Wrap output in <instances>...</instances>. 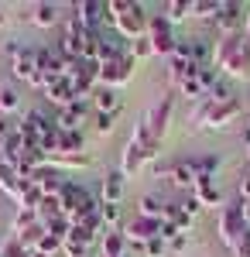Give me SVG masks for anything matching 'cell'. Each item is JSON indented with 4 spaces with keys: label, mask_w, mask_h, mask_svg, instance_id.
<instances>
[{
    "label": "cell",
    "mask_w": 250,
    "mask_h": 257,
    "mask_svg": "<svg viewBox=\"0 0 250 257\" xmlns=\"http://www.w3.org/2000/svg\"><path fill=\"white\" fill-rule=\"evenodd\" d=\"M212 65L223 69L233 79H250V48L243 41V35H216Z\"/></svg>",
    "instance_id": "1"
},
{
    "label": "cell",
    "mask_w": 250,
    "mask_h": 257,
    "mask_svg": "<svg viewBox=\"0 0 250 257\" xmlns=\"http://www.w3.org/2000/svg\"><path fill=\"white\" fill-rule=\"evenodd\" d=\"M106 14H110L113 31L123 41H137V38L148 35L151 14L144 11V4H134V0H106Z\"/></svg>",
    "instance_id": "2"
},
{
    "label": "cell",
    "mask_w": 250,
    "mask_h": 257,
    "mask_svg": "<svg viewBox=\"0 0 250 257\" xmlns=\"http://www.w3.org/2000/svg\"><path fill=\"white\" fill-rule=\"evenodd\" d=\"M158 151H161V141L154 138L144 123H137L134 134L127 138V144H123V155H120V172H123V178L137 175L144 165H151V161L158 158Z\"/></svg>",
    "instance_id": "3"
},
{
    "label": "cell",
    "mask_w": 250,
    "mask_h": 257,
    "mask_svg": "<svg viewBox=\"0 0 250 257\" xmlns=\"http://www.w3.org/2000/svg\"><path fill=\"white\" fill-rule=\"evenodd\" d=\"M240 99H202L199 106H195L192 113V127H199V131H219V127H226V123H233V120L240 117Z\"/></svg>",
    "instance_id": "4"
},
{
    "label": "cell",
    "mask_w": 250,
    "mask_h": 257,
    "mask_svg": "<svg viewBox=\"0 0 250 257\" xmlns=\"http://www.w3.org/2000/svg\"><path fill=\"white\" fill-rule=\"evenodd\" d=\"M7 62H11V72H14V79L28 82V86H35V89H45V72L38 69V48H31V45H7Z\"/></svg>",
    "instance_id": "5"
},
{
    "label": "cell",
    "mask_w": 250,
    "mask_h": 257,
    "mask_svg": "<svg viewBox=\"0 0 250 257\" xmlns=\"http://www.w3.org/2000/svg\"><path fill=\"white\" fill-rule=\"evenodd\" d=\"M216 233H219V240H223L230 250L240 247V240H243V233H247V219H243V202H240V199H236V202H226V206L219 209Z\"/></svg>",
    "instance_id": "6"
},
{
    "label": "cell",
    "mask_w": 250,
    "mask_h": 257,
    "mask_svg": "<svg viewBox=\"0 0 250 257\" xmlns=\"http://www.w3.org/2000/svg\"><path fill=\"white\" fill-rule=\"evenodd\" d=\"M144 38L151 41V52L154 55H165V59H172V52L178 48V38H175V24L165 14H151L148 21V35Z\"/></svg>",
    "instance_id": "7"
},
{
    "label": "cell",
    "mask_w": 250,
    "mask_h": 257,
    "mask_svg": "<svg viewBox=\"0 0 250 257\" xmlns=\"http://www.w3.org/2000/svg\"><path fill=\"white\" fill-rule=\"evenodd\" d=\"M89 35H93V31H86V28L69 14L65 24H62V38H58L55 45L69 55V59H82V55H86V41H89Z\"/></svg>",
    "instance_id": "8"
},
{
    "label": "cell",
    "mask_w": 250,
    "mask_h": 257,
    "mask_svg": "<svg viewBox=\"0 0 250 257\" xmlns=\"http://www.w3.org/2000/svg\"><path fill=\"white\" fill-rule=\"evenodd\" d=\"M216 79H219V69H216V65H206V69H199L195 76H189V79L182 82L178 93L185 99H192V103H202V99H209Z\"/></svg>",
    "instance_id": "9"
},
{
    "label": "cell",
    "mask_w": 250,
    "mask_h": 257,
    "mask_svg": "<svg viewBox=\"0 0 250 257\" xmlns=\"http://www.w3.org/2000/svg\"><path fill=\"white\" fill-rule=\"evenodd\" d=\"M134 65H137V62L131 59V55L113 59V62H99V86H106V89H120V86H127V82L134 79Z\"/></svg>",
    "instance_id": "10"
},
{
    "label": "cell",
    "mask_w": 250,
    "mask_h": 257,
    "mask_svg": "<svg viewBox=\"0 0 250 257\" xmlns=\"http://www.w3.org/2000/svg\"><path fill=\"white\" fill-rule=\"evenodd\" d=\"M72 18L86 28V31H103V24L110 21V14H106V4L103 0H76L72 4Z\"/></svg>",
    "instance_id": "11"
},
{
    "label": "cell",
    "mask_w": 250,
    "mask_h": 257,
    "mask_svg": "<svg viewBox=\"0 0 250 257\" xmlns=\"http://www.w3.org/2000/svg\"><path fill=\"white\" fill-rule=\"evenodd\" d=\"M172 113H175V96H161L158 103H154L151 110L141 117V123L151 131L158 141H165V134H168V123H172Z\"/></svg>",
    "instance_id": "12"
},
{
    "label": "cell",
    "mask_w": 250,
    "mask_h": 257,
    "mask_svg": "<svg viewBox=\"0 0 250 257\" xmlns=\"http://www.w3.org/2000/svg\"><path fill=\"white\" fill-rule=\"evenodd\" d=\"M154 175L158 178H168L175 189H195V168H192V158H178V161H168V165H154Z\"/></svg>",
    "instance_id": "13"
},
{
    "label": "cell",
    "mask_w": 250,
    "mask_h": 257,
    "mask_svg": "<svg viewBox=\"0 0 250 257\" xmlns=\"http://www.w3.org/2000/svg\"><path fill=\"white\" fill-rule=\"evenodd\" d=\"M212 21H216V35H243L247 11H243V4L223 0V4H219V14H216Z\"/></svg>",
    "instance_id": "14"
},
{
    "label": "cell",
    "mask_w": 250,
    "mask_h": 257,
    "mask_svg": "<svg viewBox=\"0 0 250 257\" xmlns=\"http://www.w3.org/2000/svg\"><path fill=\"white\" fill-rule=\"evenodd\" d=\"M41 96L48 99V103H55L58 110H65V106L79 103V99H76V86H72L69 76H55V79H48V82H45V89H41Z\"/></svg>",
    "instance_id": "15"
},
{
    "label": "cell",
    "mask_w": 250,
    "mask_h": 257,
    "mask_svg": "<svg viewBox=\"0 0 250 257\" xmlns=\"http://www.w3.org/2000/svg\"><path fill=\"white\" fill-rule=\"evenodd\" d=\"M158 233H161V219H148V216H134L127 226H123L127 243H137V247H144V243L154 240Z\"/></svg>",
    "instance_id": "16"
},
{
    "label": "cell",
    "mask_w": 250,
    "mask_h": 257,
    "mask_svg": "<svg viewBox=\"0 0 250 257\" xmlns=\"http://www.w3.org/2000/svg\"><path fill=\"white\" fill-rule=\"evenodd\" d=\"M86 117H89V99H79V103H72V106H65V110L55 113V127L58 131H82Z\"/></svg>",
    "instance_id": "17"
},
{
    "label": "cell",
    "mask_w": 250,
    "mask_h": 257,
    "mask_svg": "<svg viewBox=\"0 0 250 257\" xmlns=\"http://www.w3.org/2000/svg\"><path fill=\"white\" fill-rule=\"evenodd\" d=\"M31 182L38 185L45 196H58V192L65 189L69 178H65V172H58V168H52V165H45V168H38V172L31 175Z\"/></svg>",
    "instance_id": "18"
},
{
    "label": "cell",
    "mask_w": 250,
    "mask_h": 257,
    "mask_svg": "<svg viewBox=\"0 0 250 257\" xmlns=\"http://www.w3.org/2000/svg\"><path fill=\"white\" fill-rule=\"evenodd\" d=\"M192 199L199 202V209L202 206H209V209H223L226 202H223V192H219V185L212 182V178H195V189H192Z\"/></svg>",
    "instance_id": "19"
},
{
    "label": "cell",
    "mask_w": 250,
    "mask_h": 257,
    "mask_svg": "<svg viewBox=\"0 0 250 257\" xmlns=\"http://www.w3.org/2000/svg\"><path fill=\"white\" fill-rule=\"evenodd\" d=\"M123 199V172H106L103 189H99V202L103 206H120Z\"/></svg>",
    "instance_id": "20"
},
{
    "label": "cell",
    "mask_w": 250,
    "mask_h": 257,
    "mask_svg": "<svg viewBox=\"0 0 250 257\" xmlns=\"http://www.w3.org/2000/svg\"><path fill=\"white\" fill-rule=\"evenodd\" d=\"M123 250H127L123 230H103V237H99V257H123Z\"/></svg>",
    "instance_id": "21"
},
{
    "label": "cell",
    "mask_w": 250,
    "mask_h": 257,
    "mask_svg": "<svg viewBox=\"0 0 250 257\" xmlns=\"http://www.w3.org/2000/svg\"><path fill=\"white\" fill-rule=\"evenodd\" d=\"M31 21H35L38 28H55L58 21H62V7L41 0V4H35V11H31Z\"/></svg>",
    "instance_id": "22"
},
{
    "label": "cell",
    "mask_w": 250,
    "mask_h": 257,
    "mask_svg": "<svg viewBox=\"0 0 250 257\" xmlns=\"http://www.w3.org/2000/svg\"><path fill=\"white\" fill-rule=\"evenodd\" d=\"M21 189H24V178L18 175V168L0 165V192H4V196H11L14 202H18V199H21Z\"/></svg>",
    "instance_id": "23"
},
{
    "label": "cell",
    "mask_w": 250,
    "mask_h": 257,
    "mask_svg": "<svg viewBox=\"0 0 250 257\" xmlns=\"http://www.w3.org/2000/svg\"><path fill=\"white\" fill-rule=\"evenodd\" d=\"M82 151H86L82 131H58V151L55 155H82Z\"/></svg>",
    "instance_id": "24"
},
{
    "label": "cell",
    "mask_w": 250,
    "mask_h": 257,
    "mask_svg": "<svg viewBox=\"0 0 250 257\" xmlns=\"http://www.w3.org/2000/svg\"><path fill=\"white\" fill-rule=\"evenodd\" d=\"M93 110L96 113H113L120 110V96H116V89H106V86H96V93H93Z\"/></svg>",
    "instance_id": "25"
},
{
    "label": "cell",
    "mask_w": 250,
    "mask_h": 257,
    "mask_svg": "<svg viewBox=\"0 0 250 257\" xmlns=\"http://www.w3.org/2000/svg\"><path fill=\"white\" fill-rule=\"evenodd\" d=\"M165 223H172L178 233H189V230H192V213H185L182 202H168V209H165Z\"/></svg>",
    "instance_id": "26"
},
{
    "label": "cell",
    "mask_w": 250,
    "mask_h": 257,
    "mask_svg": "<svg viewBox=\"0 0 250 257\" xmlns=\"http://www.w3.org/2000/svg\"><path fill=\"white\" fill-rule=\"evenodd\" d=\"M165 209H168V202L161 196H141V202H137V216L148 219H165Z\"/></svg>",
    "instance_id": "27"
},
{
    "label": "cell",
    "mask_w": 250,
    "mask_h": 257,
    "mask_svg": "<svg viewBox=\"0 0 250 257\" xmlns=\"http://www.w3.org/2000/svg\"><path fill=\"white\" fill-rule=\"evenodd\" d=\"M48 165L58 168V172H62V168H89V165H93V155H89V151H82V155H52Z\"/></svg>",
    "instance_id": "28"
},
{
    "label": "cell",
    "mask_w": 250,
    "mask_h": 257,
    "mask_svg": "<svg viewBox=\"0 0 250 257\" xmlns=\"http://www.w3.org/2000/svg\"><path fill=\"white\" fill-rule=\"evenodd\" d=\"M35 213H38V223H41V226H48V223H55L58 216H65V213H62V202H58V196H45Z\"/></svg>",
    "instance_id": "29"
},
{
    "label": "cell",
    "mask_w": 250,
    "mask_h": 257,
    "mask_svg": "<svg viewBox=\"0 0 250 257\" xmlns=\"http://www.w3.org/2000/svg\"><path fill=\"white\" fill-rule=\"evenodd\" d=\"M219 165H223V158H219V155H199V158H192L195 178H216Z\"/></svg>",
    "instance_id": "30"
},
{
    "label": "cell",
    "mask_w": 250,
    "mask_h": 257,
    "mask_svg": "<svg viewBox=\"0 0 250 257\" xmlns=\"http://www.w3.org/2000/svg\"><path fill=\"white\" fill-rule=\"evenodd\" d=\"M45 192H41L35 182H24V189H21V199H18V209H38Z\"/></svg>",
    "instance_id": "31"
},
{
    "label": "cell",
    "mask_w": 250,
    "mask_h": 257,
    "mask_svg": "<svg viewBox=\"0 0 250 257\" xmlns=\"http://www.w3.org/2000/svg\"><path fill=\"white\" fill-rule=\"evenodd\" d=\"M223 0H189V18H216Z\"/></svg>",
    "instance_id": "32"
},
{
    "label": "cell",
    "mask_w": 250,
    "mask_h": 257,
    "mask_svg": "<svg viewBox=\"0 0 250 257\" xmlns=\"http://www.w3.org/2000/svg\"><path fill=\"white\" fill-rule=\"evenodd\" d=\"M18 106H21L18 89H14V86H0V117H11Z\"/></svg>",
    "instance_id": "33"
},
{
    "label": "cell",
    "mask_w": 250,
    "mask_h": 257,
    "mask_svg": "<svg viewBox=\"0 0 250 257\" xmlns=\"http://www.w3.org/2000/svg\"><path fill=\"white\" fill-rule=\"evenodd\" d=\"M161 14L172 21V24H175V21H185V18H189V0H168V4L161 7Z\"/></svg>",
    "instance_id": "34"
},
{
    "label": "cell",
    "mask_w": 250,
    "mask_h": 257,
    "mask_svg": "<svg viewBox=\"0 0 250 257\" xmlns=\"http://www.w3.org/2000/svg\"><path fill=\"white\" fill-rule=\"evenodd\" d=\"M58 250H62V240H58V237H52V233H45V237L38 240V247H35L31 254H45V257H55Z\"/></svg>",
    "instance_id": "35"
},
{
    "label": "cell",
    "mask_w": 250,
    "mask_h": 257,
    "mask_svg": "<svg viewBox=\"0 0 250 257\" xmlns=\"http://www.w3.org/2000/svg\"><path fill=\"white\" fill-rule=\"evenodd\" d=\"M38 223V213L35 209H18L14 213V233H24L28 226H35Z\"/></svg>",
    "instance_id": "36"
},
{
    "label": "cell",
    "mask_w": 250,
    "mask_h": 257,
    "mask_svg": "<svg viewBox=\"0 0 250 257\" xmlns=\"http://www.w3.org/2000/svg\"><path fill=\"white\" fill-rule=\"evenodd\" d=\"M89 243H79V240H72V237H65L62 240V254L65 257H89Z\"/></svg>",
    "instance_id": "37"
},
{
    "label": "cell",
    "mask_w": 250,
    "mask_h": 257,
    "mask_svg": "<svg viewBox=\"0 0 250 257\" xmlns=\"http://www.w3.org/2000/svg\"><path fill=\"white\" fill-rule=\"evenodd\" d=\"M45 230H48V233H52V237L65 240V237H69V230H72V219H69V216H58L55 223H48V226H45Z\"/></svg>",
    "instance_id": "38"
},
{
    "label": "cell",
    "mask_w": 250,
    "mask_h": 257,
    "mask_svg": "<svg viewBox=\"0 0 250 257\" xmlns=\"http://www.w3.org/2000/svg\"><path fill=\"white\" fill-rule=\"evenodd\" d=\"M154 52H151V41L148 38H137V41H131V59L134 62H141V59H151Z\"/></svg>",
    "instance_id": "39"
},
{
    "label": "cell",
    "mask_w": 250,
    "mask_h": 257,
    "mask_svg": "<svg viewBox=\"0 0 250 257\" xmlns=\"http://www.w3.org/2000/svg\"><path fill=\"white\" fill-rule=\"evenodd\" d=\"M116 117H120V110H113V113H96V134H110Z\"/></svg>",
    "instance_id": "40"
},
{
    "label": "cell",
    "mask_w": 250,
    "mask_h": 257,
    "mask_svg": "<svg viewBox=\"0 0 250 257\" xmlns=\"http://www.w3.org/2000/svg\"><path fill=\"white\" fill-rule=\"evenodd\" d=\"M144 254H148V257H165V254H168V243H165L161 237H154V240L144 243Z\"/></svg>",
    "instance_id": "41"
},
{
    "label": "cell",
    "mask_w": 250,
    "mask_h": 257,
    "mask_svg": "<svg viewBox=\"0 0 250 257\" xmlns=\"http://www.w3.org/2000/svg\"><path fill=\"white\" fill-rule=\"evenodd\" d=\"M189 247V233H178L175 240H168V254H182Z\"/></svg>",
    "instance_id": "42"
},
{
    "label": "cell",
    "mask_w": 250,
    "mask_h": 257,
    "mask_svg": "<svg viewBox=\"0 0 250 257\" xmlns=\"http://www.w3.org/2000/svg\"><path fill=\"white\" fill-rule=\"evenodd\" d=\"M14 131H18V120H14V117H0V141L11 138Z\"/></svg>",
    "instance_id": "43"
},
{
    "label": "cell",
    "mask_w": 250,
    "mask_h": 257,
    "mask_svg": "<svg viewBox=\"0 0 250 257\" xmlns=\"http://www.w3.org/2000/svg\"><path fill=\"white\" fill-rule=\"evenodd\" d=\"M240 199H243V202H250V168L240 175Z\"/></svg>",
    "instance_id": "44"
},
{
    "label": "cell",
    "mask_w": 250,
    "mask_h": 257,
    "mask_svg": "<svg viewBox=\"0 0 250 257\" xmlns=\"http://www.w3.org/2000/svg\"><path fill=\"white\" fill-rule=\"evenodd\" d=\"M233 257H250V226H247V233H243V240H240V247L233 250Z\"/></svg>",
    "instance_id": "45"
},
{
    "label": "cell",
    "mask_w": 250,
    "mask_h": 257,
    "mask_svg": "<svg viewBox=\"0 0 250 257\" xmlns=\"http://www.w3.org/2000/svg\"><path fill=\"white\" fill-rule=\"evenodd\" d=\"M243 41H247V48H250V11H247V24H243Z\"/></svg>",
    "instance_id": "46"
},
{
    "label": "cell",
    "mask_w": 250,
    "mask_h": 257,
    "mask_svg": "<svg viewBox=\"0 0 250 257\" xmlns=\"http://www.w3.org/2000/svg\"><path fill=\"white\" fill-rule=\"evenodd\" d=\"M243 202V199H240ZM243 219H247V226H250V202H243Z\"/></svg>",
    "instance_id": "47"
},
{
    "label": "cell",
    "mask_w": 250,
    "mask_h": 257,
    "mask_svg": "<svg viewBox=\"0 0 250 257\" xmlns=\"http://www.w3.org/2000/svg\"><path fill=\"white\" fill-rule=\"evenodd\" d=\"M4 21H7V18H4V7H0V24H4Z\"/></svg>",
    "instance_id": "48"
},
{
    "label": "cell",
    "mask_w": 250,
    "mask_h": 257,
    "mask_svg": "<svg viewBox=\"0 0 250 257\" xmlns=\"http://www.w3.org/2000/svg\"><path fill=\"white\" fill-rule=\"evenodd\" d=\"M28 257H45V254H28Z\"/></svg>",
    "instance_id": "49"
},
{
    "label": "cell",
    "mask_w": 250,
    "mask_h": 257,
    "mask_svg": "<svg viewBox=\"0 0 250 257\" xmlns=\"http://www.w3.org/2000/svg\"><path fill=\"white\" fill-rule=\"evenodd\" d=\"M247 131H250V117H247Z\"/></svg>",
    "instance_id": "50"
},
{
    "label": "cell",
    "mask_w": 250,
    "mask_h": 257,
    "mask_svg": "<svg viewBox=\"0 0 250 257\" xmlns=\"http://www.w3.org/2000/svg\"><path fill=\"white\" fill-rule=\"evenodd\" d=\"M247 158H250V148H247Z\"/></svg>",
    "instance_id": "51"
}]
</instances>
